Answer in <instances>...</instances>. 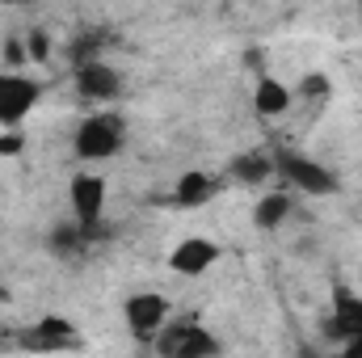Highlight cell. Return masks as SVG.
<instances>
[{
  "mask_svg": "<svg viewBox=\"0 0 362 358\" xmlns=\"http://www.w3.org/2000/svg\"><path fill=\"white\" fill-rule=\"evenodd\" d=\"M101 236H105L101 224H81V219H72V224H59V228L47 236V249H51L55 258H85L89 245L101 241Z\"/></svg>",
  "mask_w": 362,
  "mask_h": 358,
  "instance_id": "30bf717a",
  "label": "cell"
},
{
  "mask_svg": "<svg viewBox=\"0 0 362 358\" xmlns=\"http://www.w3.org/2000/svg\"><path fill=\"white\" fill-rule=\"evenodd\" d=\"M25 47H30V59H47V55H51V38H47V30H34V34L25 38Z\"/></svg>",
  "mask_w": 362,
  "mask_h": 358,
  "instance_id": "d6986e66",
  "label": "cell"
},
{
  "mask_svg": "<svg viewBox=\"0 0 362 358\" xmlns=\"http://www.w3.org/2000/svg\"><path fill=\"white\" fill-rule=\"evenodd\" d=\"M0 55H4L8 68H21V64L30 59V47H25L21 38H4V42H0Z\"/></svg>",
  "mask_w": 362,
  "mask_h": 358,
  "instance_id": "ac0fdd59",
  "label": "cell"
},
{
  "mask_svg": "<svg viewBox=\"0 0 362 358\" xmlns=\"http://www.w3.org/2000/svg\"><path fill=\"white\" fill-rule=\"evenodd\" d=\"M274 178H282L291 190H303V194H337V178L316 161V156H303V152H278L274 156Z\"/></svg>",
  "mask_w": 362,
  "mask_h": 358,
  "instance_id": "277c9868",
  "label": "cell"
},
{
  "mask_svg": "<svg viewBox=\"0 0 362 358\" xmlns=\"http://www.w3.org/2000/svg\"><path fill=\"white\" fill-rule=\"evenodd\" d=\"M122 144H127V118L114 114V110H101V114L81 118V127H76V135H72L76 161H93V165L118 156Z\"/></svg>",
  "mask_w": 362,
  "mask_h": 358,
  "instance_id": "6da1fadb",
  "label": "cell"
},
{
  "mask_svg": "<svg viewBox=\"0 0 362 358\" xmlns=\"http://www.w3.org/2000/svg\"><path fill=\"white\" fill-rule=\"evenodd\" d=\"M295 105V89L291 85H282V81H274V76H262L257 81V89H253V110L262 114V118H278V114H286Z\"/></svg>",
  "mask_w": 362,
  "mask_h": 358,
  "instance_id": "4fadbf2b",
  "label": "cell"
},
{
  "mask_svg": "<svg viewBox=\"0 0 362 358\" xmlns=\"http://www.w3.org/2000/svg\"><path fill=\"white\" fill-rule=\"evenodd\" d=\"M223 258V249L215 245V241H206V236H185L173 245V253H169V270L181 274V278H198V274H206V270L215 266Z\"/></svg>",
  "mask_w": 362,
  "mask_h": 358,
  "instance_id": "52a82bcc",
  "label": "cell"
},
{
  "mask_svg": "<svg viewBox=\"0 0 362 358\" xmlns=\"http://www.w3.org/2000/svg\"><path fill=\"white\" fill-rule=\"evenodd\" d=\"M105 42V34L101 30H93V34H85V38H76L72 42V64H85V59H97V47Z\"/></svg>",
  "mask_w": 362,
  "mask_h": 358,
  "instance_id": "e0dca14e",
  "label": "cell"
},
{
  "mask_svg": "<svg viewBox=\"0 0 362 358\" xmlns=\"http://www.w3.org/2000/svg\"><path fill=\"white\" fill-rule=\"evenodd\" d=\"M4 299H8V291H4V287H0V308H4Z\"/></svg>",
  "mask_w": 362,
  "mask_h": 358,
  "instance_id": "603a6c76",
  "label": "cell"
},
{
  "mask_svg": "<svg viewBox=\"0 0 362 358\" xmlns=\"http://www.w3.org/2000/svg\"><path fill=\"white\" fill-rule=\"evenodd\" d=\"M21 148H25V139H21V135H17V127H13V131H8V135H0V156H17V152H21Z\"/></svg>",
  "mask_w": 362,
  "mask_h": 358,
  "instance_id": "ffe728a7",
  "label": "cell"
},
{
  "mask_svg": "<svg viewBox=\"0 0 362 358\" xmlns=\"http://www.w3.org/2000/svg\"><path fill=\"white\" fill-rule=\"evenodd\" d=\"M76 93L89 101H114L122 93V72L105 59H85L76 64Z\"/></svg>",
  "mask_w": 362,
  "mask_h": 358,
  "instance_id": "ba28073f",
  "label": "cell"
},
{
  "mask_svg": "<svg viewBox=\"0 0 362 358\" xmlns=\"http://www.w3.org/2000/svg\"><path fill=\"white\" fill-rule=\"evenodd\" d=\"M215 194H219V178H211V173H202V169H189V173H181L177 178L173 194H169V202L181 207V211H194V207H206Z\"/></svg>",
  "mask_w": 362,
  "mask_h": 358,
  "instance_id": "8fae6325",
  "label": "cell"
},
{
  "mask_svg": "<svg viewBox=\"0 0 362 358\" xmlns=\"http://www.w3.org/2000/svg\"><path fill=\"white\" fill-rule=\"evenodd\" d=\"M68 202H72V215L81 224H101V211H105V178L76 173V178L68 181Z\"/></svg>",
  "mask_w": 362,
  "mask_h": 358,
  "instance_id": "9c48e42d",
  "label": "cell"
},
{
  "mask_svg": "<svg viewBox=\"0 0 362 358\" xmlns=\"http://www.w3.org/2000/svg\"><path fill=\"white\" fill-rule=\"evenodd\" d=\"M17 346H25V350H34V354L76 350V346H81V333H76V325L64 321V316H42L38 325H30V329L17 333Z\"/></svg>",
  "mask_w": 362,
  "mask_h": 358,
  "instance_id": "8992f818",
  "label": "cell"
},
{
  "mask_svg": "<svg viewBox=\"0 0 362 358\" xmlns=\"http://www.w3.org/2000/svg\"><path fill=\"white\" fill-rule=\"evenodd\" d=\"M38 101H42V85L34 76H25L17 68H4L0 72V127L4 131L21 127L38 110Z\"/></svg>",
  "mask_w": 362,
  "mask_h": 358,
  "instance_id": "3957f363",
  "label": "cell"
},
{
  "mask_svg": "<svg viewBox=\"0 0 362 358\" xmlns=\"http://www.w3.org/2000/svg\"><path fill=\"white\" fill-rule=\"evenodd\" d=\"M329 93H333V81L325 72H303L295 85V97H303V101H325Z\"/></svg>",
  "mask_w": 362,
  "mask_h": 358,
  "instance_id": "2e32d148",
  "label": "cell"
},
{
  "mask_svg": "<svg viewBox=\"0 0 362 358\" xmlns=\"http://www.w3.org/2000/svg\"><path fill=\"white\" fill-rule=\"evenodd\" d=\"M228 178L236 185H266L274 178V156H266V152H240V156H232Z\"/></svg>",
  "mask_w": 362,
  "mask_h": 358,
  "instance_id": "5bb4252c",
  "label": "cell"
},
{
  "mask_svg": "<svg viewBox=\"0 0 362 358\" xmlns=\"http://www.w3.org/2000/svg\"><path fill=\"white\" fill-rule=\"evenodd\" d=\"M291 215V194H282V190H270L257 207H253V224L262 228V232H274V228H282V219Z\"/></svg>",
  "mask_w": 362,
  "mask_h": 358,
  "instance_id": "9a60e30c",
  "label": "cell"
},
{
  "mask_svg": "<svg viewBox=\"0 0 362 358\" xmlns=\"http://www.w3.org/2000/svg\"><path fill=\"white\" fill-rule=\"evenodd\" d=\"M122 321H127V333L144 346L156 342V333L169 325V299L160 291H131L122 299Z\"/></svg>",
  "mask_w": 362,
  "mask_h": 358,
  "instance_id": "7a4b0ae2",
  "label": "cell"
},
{
  "mask_svg": "<svg viewBox=\"0 0 362 358\" xmlns=\"http://www.w3.org/2000/svg\"><path fill=\"white\" fill-rule=\"evenodd\" d=\"M0 4H13V8H21V4H34V0H0Z\"/></svg>",
  "mask_w": 362,
  "mask_h": 358,
  "instance_id": "7402d4cb",
  "label": "cell"
},
{
  "mask_svg": "<svg viewBox=\"0 0 362 358\" xmlns=\"http://www.w3.org/2000/svg\"><path fill=\"white\" fill-rule=\"evenodd\" d=\"M152 350L165 358H206V354H219V342L194 325V321H177V325H165L152 342Z\"/></svg>",
  "mask_w": 362,
  "mask_h": 358,
  "instance_id": "5b68a950",
  "label": "cell"
},
{
  "mask_svg": "<svg viewBox=\"0 0 362 358\" xmlns=\"http://www.w3.org/2000/svg\"><path fill=\"white\" fill-rule=\"evenodd\" d=\"M346 354H350V358H362V333H358V337H350V342H346Z\"/></svg>",
  "mask_w": 362,
  "mask_h": 358,
  "instance_id": "44dd1931",
  "label": "cell"
},
{
  "mask_svg": "<svg viewBox=\"0 0 362 358\" xmlns=\"http://www.w3.org/2000/svg\"><path fill=\"white\" fill-rule=\"evenodd\" d=\"M329 333L341 337V342H350V337H358L362 333V299L358 295H350V291H337V295H333Z\"/></svg>",
  "mask_w": 362,
  "mask_h": 358,
  "instance_id": "7c38bea8",
  "label": "cell"
}]
</instances>
